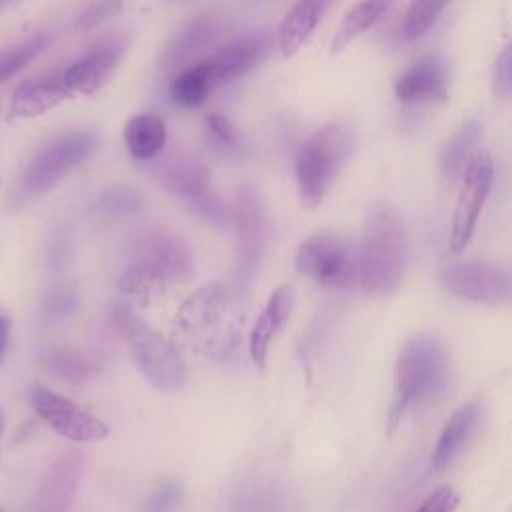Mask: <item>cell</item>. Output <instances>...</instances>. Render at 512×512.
<instances>
[{"label":"cell","mask_w":512,"mask_h":512,"mask_svg":"<svg viewBox=\"0 0 512 512\" xmlns=\"http://www.w3.org/2000/svg\"><path fill=\"white\" fill-rule=\"evenodd\" d=\"M358 258L366 294L388 296L398 290L408 264V234L398 208L388 200L368 208Z\"/></svg>","instance_id":"1"},{"label":"cell","mask_w":512,"mask_h":512,"mask_svg":"<svg viewBox=\"0 0 512 512\" xmlns=\"http://www.w3.org/2000/svg\"><path fill=\"white\" fill-rule=\"evenodd\" d=\"M450 362L438 336L420 332L400 348L394 376V400L388 410V432H394L406 410L438 398L448 386Z\"/></svg>","instance_id":"2"},{"label":"cell","mask_w":512,"mask_h":512,"mask_svg":"<svg viewBox=\"0 0 512 512\" xmlns=\"http://www.w3.org/2000/svg\"><path fill=\"white\" fill-rule=\"evenodd\" d=\"M108 320L130 350L138 370L154 388L162 392H176L184 386L186 366L170 340L140 320L126 304H116L110 310Z\"/></svg>","instance_id":"3"},{"label":"cell","mask_w":512,"mask_h":512,"mask_svg":"<svg viewBox=\"0 0 512 512\" xmlns=\"http://www.w3.org/2000/svg\"><path fill=\"white\" fill-rule=\"evenodd\" d=\"M352 146L354 136L342 122L324 124L304 140L294 162L298 192L304 206L316 208L322 204L346 164Z\"/></svg>","instance_id":"4"},{"label":"cell","mask_w":512,"mask_h":512,"mask_svg":"<svg viewBox=\"0 0 512 512\" xmlns=\"http://www.w3.org/2000/svg\"><path fill=\"white\" fill-rule=\"evenodd\" d=\"M294 266L302 276L328 290H346L360 282L358 248L334 232L306 238L296 252Z\"/></svg>","instance_id":"5"},{"label":"cell","mask_w":512,"mask_h":512,"mask_svg":"<svg viewBox=\"0 0 512 512\" xmlns=\"http://www.w3.org/2000/svg\"><path fill=\"white\" fill-rule=\"evenodd\" d=\"M232 226L238 234V262L234 292L244 300L260 268L266 244V210L260 192L252 184H242L232 206Z\"/></svg>","instance_id":"6"},{"label":"cell","mask_w":512,"mask_h":512,"mask_svg":"<svg viewBox=\"0 0 512 512\" xmlns=\"http://www.w3.org/2000/svg\"><path fill=\"white\" fill-rule=\"evenodd\" d=\"M160 184L178 196L190 212L214 226L228 228L232 224V208L210 186V174L204 164L194 158H176L164 162L158 172Z\"/></svg>","instance_id":"7"},{"label":"cell","mask_w":512,"mask_h":512,"mask_svg":"<svg viewBox=\"0 0 512 512\" xmlns=\"http://www.w3.org/2000/svg\"><path fill=\"white\" fill-rule=\"evenodd\" d=\"M96 148V136L90 130H72L52 138L28 164L22 186L30 194H44L54 188L70 170L82 164Z\"/></svg>","instance_id":"8"},{"label":"cell","mask_w":512,"mask_h":512,"mask_svg":"<svg viewBox=\"0 0 512 512\" xmlns=\"http://www.w3.org/2000/svg\"><path fill=\"white\" fill-rule=\"evenodd\" d=\"M494 184V162L486 152H478L460 180V192L456 196L452 220H450V250L462 252L482 214V208L490 196Z\"/></svg>","instance_id":"9"},{"label":"cell","mask_w":512,"mask_h":512,"mask_svg":"<svg viewBox=\"0 0 512 512\" xmlns=\"http://www.w3.org/2000/svg\"><path fill=\"white\" fill-rule=\"evenodd\" d=\"M442 284L456 296L480 304H512V268L490 262H452Z\"/></svg>","instance_id":"10"},{"label":"cell","mask_w":512,"mask_h":512,"mask_svg":"<svg viewBox=\"0 0 512 512\" xmlns=\"http://www.w3.org/2000/svg\"><path fill=\"white\" fill-rule=\"evenodd\" d=\"M34 412L60 436L72 442H98L108 436V426L78 404L46 388H34L30 394Z\"/></svg>","instance_id":"11"},{"label":"cell","mask_w":512,"mask_h":512,"mask_svg":"<svg viewBox=\"0 0 512 512\" xmlns=\"http://www.w3.org/2000/svg\"><path fill=\"white\" fill-rule=\"evenodd\" d=\"M270 50V38L266 32H246L226 44L218 46L214 52L194 62L212 88H218L230 80L244 76L248 70L258 66Z\"/></svg>","instance_id":"12"},{"label":"cell","mask_w":512,"mask_h":512,"mask_svg":"<svg viewBox=\"0 0 512 512\" xmlns=\"http://www.w3.org/2000/svg\"><path fill=\"white\" fill-rule=\"evenodd\" d=\"M130 38L124 32H106L98 36L88 50L62 70L68 88L76 94H94L106 84L122 60Z\"/></svg>","instance_id":"13"},{"label":"cell","mask_w":512,"mask_h":512,"mask_svg":"<svg viewBox=\"0 0 512 512\" xmlns=\"http://www.w3.org/2000/svg\"><path fill=\"white\" fill-rule=\"evenodd\" d=\"M228 310V290L220 282H208L190 294L176 312L178 328L192 340H212Z\"/></svg>","instance_id":"14"},{"label":"cell","mask_w":512,"mask_h":512,"mask_svg":"<svg viewBox=\"0 0 512 512\" xmlns=\"http://www.w3.org/2000/svg\"><path fill=\"white\" fill-rule=\"evenodd\" d=\"M82 468L84 454L80 450L60 454L44 472L30 502V512H68Z\"/></svg>","instance_id":"15"},{"label":"cell","mask_w":512,"mask_h":512,"mask_svg":"<svg viewBox=\"0 0 512 512\" xmlns=\"http://www.w3.org/2000/svg\"><path fill=\"white\" fill-rule=\"evenodd\" d=\"M134 260L146 262L168 282H186L194 272V260L188 244L170 232H146L134 242Z\"/></svg>","instance_id":"16"},{"label":"cell","mask_w":512,"mask_h":512,"mask_svg":"<svg viewBox=\"0 0 512 512\" xmlns=\"http://www.w3.org/2000/svg\"><path fill=\"white\" fill-rule=\"evenodd\" d=\"M446 92V62L436 54H428L412 62L394 84V96L404 104H426L444 100Z\"/></svg>","instance_id":"17"},{"label":"cell","mask_w":512,"mask_h":512,"mask_svg":"<svg viewBox=\"0 0 512 512\" xmlns=\"http://www.w3.org/2000/svg\"><path fill=\"white\" fill-rule=\"evenodd\" d=\"M480 418L482 406L478 400H470L452 412L432 450V468L436 472H444L452 466V462L460 456V452L474 436Z\"/></svg>","instance_id":"18"},{"label":"cell","mask_w":512,"mask_h":512,"mask_svg":"<svg viewBox=\"0 0 512 512\" xmlns=\"http://www.w3.org/2000/svg\"><path fill=\"white\" fill-rule=\"evenodd\" d=\"M294 308V290L288 284L278 286L272 296L268 298V304L258 314L252 332H250V358L258 368L266 366L268 350L278 334V330L286 324Z\"/></svg>","instance_id":"19"},{"label":"cell","mask_w":512,"mask_h":512,"mask_svg":"<svg viewBox=\"0 0 512 512\" xmlns=\"http://www.w3.org/2000/svg\"><path fill=\"white\" fill-rule=\"evenodd\" d=\"M74 92L68 88L64 74H48L42 78L28 80L20 84L14 90L12 104H10V114L14 118H36L66 98H70Z\"/></svg>","instance_id":"20"},{"label":"cell","mask_w":512,"mask_h":512,"mask_svg":"<svg viewBox=\"0 0 512 512\" xmlns=\"http://www.w3.org/2000/svg\"><path fill=\"white\" fill-rule=\"evenodd\" d=\"M224 24L220 16L214 14H200L192 20H188L168 42L164 50V62L168 66L182 64L186 58L208 46L212 40L218 38Z\"/></svg>","instance_id":"21"},{"label":"cell","mask_w":512,"mask_h":512,"mask_svg":"<svg viewBox=\"0 0 512 512\" xmlns=\"http://www.w3.org/2000/svg\"><path fill=\"white\" fill-rule=\"evenodd\" d=\"M328 4L306 0L294 4L278 28V46L284 58L294 56L322 20Z\"/></svg>","instance_id":"22"},{"label":"cell","mask_w":512,"mask_h":512,"mask_svg":"<svg viewBox=\"0 0 512 512\" xmlns=\"http://www.w3.org/2000/svg\"><path fill=\"white\" fill-rule=\"evenodd\" d=\"M478 140H480V124L474 118L464 120L452 132V136L446 140L440 154V166L448 180H462L472 158L478 154L476 152Z\"/></svg>","instance_id":"23"},{"label":"cell","mask_w":512,"mask_h":512,"mask_svg":"<svg viewBox=\"0 0 512 512\" xmlns=\"http://www.w3.org/2000/svg\"><path fill=\"white\" fill-rule=\"evenodd\" d=\"M124 142L134 160H150L166 144V124L154 114H136L124 124Z\"/></svg>","instance_id":"24"},{"label":"cell","mask_w":512,"mask_h":512,"mask_svg":"<svg viewBox=\"0 0 512 512\" xmlns=\"http://www.w3.org/2000/svg\"><path fill=\"white\" fill-rule=\"evenodd\" d=\"M390 8V2H358L354 4L338 24L332 42L330 52L338 54L342 52L352 40H356L362 32L372 28Z\"/></svg>","instance_id":"25"},{"label":"cell","mask_w":512,"mask_h":512,"mask_svg":"<svg viewBox=\"0 0 512 512\" xmlns=\"http://www.w3.org/2000/svg\"><path fill=\"white\" fill-rule=\"evenodd\" d=\"M166 284H168V280L158 270H154L146 262L134 260L132 266L122 274L118 288L132 302L146 306V304L154 302L166 290Z\"/></svg>","instance_id":"26"},{"label":"cell","mask_w":512,"mask_h":512,"mask_svg":"<svg viewBox=\"0 0 512 512\" xmlns=\"http://www.w3.org/2000/svg\"><path fill=\"white\" fill-rule=\"evenodd\" d=\"M42 366L68 382H84L94 376L98 366L84 354L70 348H54L42 356Z\"/></svg>","instance_id":"27"},{"label":"cell","mask_w":512,"mask_h":512,"mask_svg":"<svg viewBox=\"0 0 512 512\" xmlns=\"http://www.w3.org/2000/svg\"><path fill=\"white\" fill-rule=\"evenodd\" d=\"M212 90V84L206 80V76L196 64L180 70L170 86L174 102L186 108H200L208 100Z\"/></svg>","instance_id":"28"},{"label":"cell","mask_w":512,"mask_h":512,"mask_svg":"<svg viewBox=\"0 0 512 512\" xmlns=\"http://www.w3.org/2000/svg\"><path fill=\"white\" fill-rule=\"evenodd\" d=\"M144 206V198L136 188L110 186L100 192L94 202V210L104 216H128L136 214Z\"/></svg>","instance_id":"29"},{"label":"cell","mask_w":512,"mask_h":512,"mask_svg":"<svg viewBox=\"0 0 512 512\" xmlns=\"http://www.w3.org/2000/svg\"><path fill=\"white\" fill-rule=\"evenodd\" d=\"M446 8L444 2H412L408 4L402 20V38L414 42L422 38L440 18L442 10Z\"/></svg>","instance_id":"30"},{"label":"cell","mask_w":512,"mask_h":512,"mask_svg":"<svg viewBox=\"0 0 512 512\" xmlns=\"http://www.w3.org/2000/svg\"><path fill=\"white\" fill-rule=\"evenodd\" d=\"M50 42V34L42 32L26 42H20L18 46H12L6 52H0V82L14 76L18 70H22L30 60H34Z\"/></svg>","instance_id":"31"},{"label":"cell","mask_w":512,"mask_h":512,"mask_svg":"<svg viewBox=\"0 0 512 512\" xmlns=\"http://www.w3.org/2000/svg\"><path fill=\"white\" fill-rule=\"evenodd\" d=\"M206 132L210 144H218L220 150H226L228 154H234L242 148V140L238 130L232 126V122L222 114H208L206 116Z\"/></svg>","instance_id":"32"},{"label":"cell","mask_w":512,"mask_h":512,"mask_svg":"<svg viewBox=\"0 0 512 512\" xmlns=\"http://www.w3.org/2000/svg\"><path fill=\"white\" fill-rule=\"evenodd\" d=\"M122 10L120 2H100V4H92L88 6L84 12L78 14V18L74 20L72 28L76 32H90L94 28H98L100 24L108 22L112 16H116Z\"/></svg>","instance_id":"33"},{"label":"cell","mask_w":512,"mask_h":512,"mask_svg":"<svg viewBox=\"0 0 512 512\" xmlns=\"http://www.w3.org/2000/svg\"><path fill=\"white\" fill-rule=\"evenodd\" d=\"M182 502V488L176 482L160 486L146 502L144 512H176Z\"/></svg>","instance_id":"34"},{"label":"cell","mask_w":512,"mask_h":512,"mask_svg":"<svg viewBox=\"0 0 512 512\" xmlns=\"http://www.w3.org/2000/svg\"><path fill=\"white\" fill-rule=\"evenodd\" d=\"M494 92L500 96L512 94V40L504 46L494 64Z\"/></svg>","instance_id":"35"},{"label":"cell","mask_w":512,"mask_h":512,"mask_svg":"<svg viewBox=\"0 0 512 512\" xmlns=\"http://www.w3.org/2000/svg\"><path fill=\"white\" fill-rule=\"evenodd\" d=\"M458 502L460 496L452 486H440L424 498L416 512H454Z\"/></svg>","instance_id":"36"},{"label":"cell","mask_w":512,"mask_h":512,"mask_svg":"<svg viewBox=\"0 0 512 512\" xmlns=\"http://www.w3.org/2000/svg\"><path fill=\"white\" fill-rule=\"evenodd\" d=\"M76 294L74 290H54L44 300V314L48 318H60L64 314H70L76 308Z\"/></svg>","instance_id":"37"},{"label":"cell","mask_w":512,"mask_h":512,"mask_svg":"<svg viewBox=\"0 0 512 512\" xmlns=\"http://www.w3.org/2000/svg\"><path fill=\"white\" fill-rule=\"evenodd\" d=\"M68 254H70V246H68V238H60L56 242H52L50 250H48V264L52 268H58L62 264L68 262Z\"/></svg>","instance_id":"38"},{"label":"cell","mask_w":512,"mask_h":512,"mask_svg":"<svg viewBox=\"0 0 512 512\" xmlns=\"http://www.w3.org/2000/svg\"><path fill=\"white\" fill-rule=\"evenodd\" d=\"M8 336H10V320L6 316H0V360L8 344Z\"/></svg>","instance_id":"39"},{"label":"cell","mask_w":512,"mask_h":512,"mask_svg":"<svg viewBox=\"0 0 512 512\" xmlns=\"http://www.w3.org/2000/svg\"><path fill=\"white\" fill-rule=\"evenodd\" d=\"M2 428H4V410L0 406V436H2Z\"/></svg>","instance_id":"40"},{"label":"cell","mask_w":512,"mask_h":512,"mask_svg":"<svg viewBox=\"0 0 512 512\" xmlns=\"http://www.w3.org/2000/svg\"><path fill=\"white\" fill-rule=\"evenodd\" d=\"M4 6H6V4H4V2H0V12L4 10Z\"/></svg>","instance_id":"41"},{"label":"cell","mask_w":512,"mask_h":512,"mask_svg":"<svg viewBox=\"0 0 512 512\" xmlns=\"http://www.w3.org/2000/svg\"><path fill=\"white\" fill-rule=\"evenodd\" d=\"M0 512H2V510H0Z\"/></svg>","instance_id":"42"}]
</instances>
